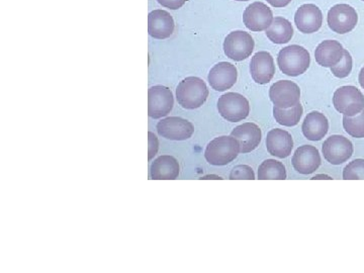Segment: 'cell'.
<instances>
[{
    "instance_id": "obj_1",
    "label": "cell",
    "mask_w": 364,
    "mask_h": 273,
    "mask_svg": "<svg viewBox=\"0 0 364 273\" xmlns=\"http://www.w3.org/2000/svg\"><path fill=\"white\" fill-rule=\"evenodd\" d=\"M210 91L203 79L191 76L179 83L176 88V98L179 105L186 109H196L207 102Z\"/></svg>"
},
{
    "instance_id": "obj_2",
    "label": "cell",
    "mask_w": 364,
    "mask_h": 273,
    "mask_svg": "<svg viewBox=\"0 0 364 273\" xmlns=\"http://www.w3.org/2000/svg\"><path fill=\"white\" fill-rule=\"evenodd\" d=\"M310 64V53L299 45L287 46L280 50L277 56V65L280 71L291 77H296L305 73Z\"/></svg>"
},
{
    "instance_id": "obj_3",
    "label": "cell",
    "mask_w": 364,
    "mask_h": 273,
    "mask_svg": "<svg viewBox=\"0 0 364 273\" xmlns=\"http://www.w3.org/2000/svg\"><path fill=\"white\" fill-rule=\"evenodd\" d=\"M240 152V144L236 138L233 136H222L208 143L205 157L210 165L224 166L233 162Z\"/></svg>"
},
{
    "instance_id": "obj_4",
    "label": "cell",
    "mask_w": 364,
    "mask_h": 273,
    "mask_svg": "<svg viewBox=\"0 0 364 273\" xmlns=\"http://www.w3.org/2000/svg\"><path fill=\"white\" fill-rule=\"evenodd\" d=\"M218 111L226 121L238 123L247 119L250 114V105L247 98L240 93L228 92L218 100Z\"/></svg>"
},
{
    "instance_id": "obj_5",
    "label": "cell",
    "mask_w": 364,
    "mask_h": 273,
    "mask_svg": "<svg viewBox=\"0 0 364 273\" xmlns=\"http://www.w3.org/2000/svg\"><path fill=\"white\" fill-rule=\"evenodd\" d=\"M335 109L346 117H354L364 109L363 92L355 86H342L333 95Z\"/></svg>"
},
{
    "instance_id": "obj_6",
    "label": "cell",
    "mask_w": 364,
    "mask_h": 273,
    "mask_svg": "<svg viewBox=\"0 0 364 273\" xmlns=\"http://www.w3.org/2000/svg\"><path fill=\"white\" fill-rule=\"evenodd\" d=\"M223 47L228 58L241 62L252 55L255 42L250 33L244 31H234L227 36Z\"/></svg>"
},
{
    "instance_id": "obj_7",
    "label": "cell",
    "mask_w": 364,
    "mask_h": 273,
    "mask_svg": "<svg viewBox=\"0 0 364 273\" xmlns=\"http://www.w3.org/2000/svg\"><path fill=\"white\" fill-rule=\"evenodd\" d=\"M327 21L333 32L344 35L354 30L358 16L355 9L348 4H336L328 11Z\"/></svg>"
},
{
    "instance_id": "obj_8",
    "label": "cell",
    "mask_w": 364,
    "mask_h": 273,
    "mask_svg": "<svg viewBox=\"0 0 364 273\" xmlns=\"http://www.w3.org/2000/svg\"><path fill=\"white\" fill-rule=\"evenodd\" d=\"M174 97L166 86L156 85L148 91V114L152 119H161L173 109Z\"/></svg>"
},
{
    "instance_id": "obj_9",
    "label": "cell",
    "mask_w": 364,
    "mask_h": 273,
    "mask_svg": "<svg viewBox=\"0 0 364 273\" xmlns=\"http://www.w3.org/2000/svg\"><path fill=\"white\" fill-rule=\"evenodd\" d=\"M269 97L274 107L291 109L299 104L301 90L293 81L280 80L270 87Z\"/></svg>"
},
{
    "instance_id": "obj_10",
    "label": "cell",
    "mask_w": 364,
    "mask_h": 273,
    "mask_svg": "<svg viewBox=\"0 0 364 273\" xmlns=\"http://www.w3.org/2000/svg\"><path fill=\"white\" fill-rule=\"evenodd\" d=\"M322 151L328 162L332 165H340L350 159L353 154V145L344 136L333 135L323 144Z\"/></svg>"
},
{
    "instance_id": "obj_11",
    "label": "cell",
    "mask_w": 364,
    "mask_h": 273,
    "mask_svg": "<svg viewBox=\"0 0 364 273\" xmlns=\"http://www.w3.org/2000/svg\"><path fill=\"white\" fill-rule=\"evenodd\" d=\"M157 132L160 136L168 140L186 141L195 133V127L188 119L169 117L157 124Z\"/></svg>"
},
{
    "instance_id": "obj_12",
    "label": "cell",
    "mask_w": 364,
    "mask_h": 273,
    "mask_svg": "<svg viewBox=\"0 0 364 273\" xmlns=\"http://www.w3.org/2000/svg\"><path fill=\"white\" fill-rule=\"evenodd\" d=\"M243 21L248 30L252 32H263L272 26V11L263 2H253L244 11Z\"/></svg>"
},
{
    "instance_id": "obj_13",
    "label": "cell",
    "mask_w": 364,
    "mask_h": 273,
    "mask_svg": "<svg viewBox=\"0 0 364 273\" xmlns=\"http://www.w3.org/2000/svg\"><path fill=\"white\" fill-rule=\"evenodd\" d=\"M238 78V71L233 64L229 62H220L215 64L210 73L208 80L210 87L215 91L223 92L233 87Z\"/></svg>"
},
{
    "instance_id": "obj_14",
    "label": "cell",
    "mask_w": 364,
    "mask_h": 273,
    "mask_svg": "<svg viewBox=\"0 0 364 273\" xmlns=\"http://www.w3.org/2000/svg\"><path fill=\"white\" fill-rule=\"evenodd\" d=\"M294 23L301 33L318 32L323 25L322 11L315 4H304V6H299L294 14Z\"/></svg>"
},
{
    "instance_id": "obj_15",
    "label": "cell",
    "mask_w": 364,
    "mask_h": 273,
    "mask_svg": "<svg viewBox=\"0 0 364 273\" xmlns=\"http://www.w3.org/2000/svg\"><path fill=\"white\" fill-rule=\"evenodd\" d=\"M174 28L176 23L168 11L155 9L148 16V33L154 39H168L174 33Z\"/></svg>"
},
{
    "instance_id": "obj_16",
    "label": "cell",
    "mask_w": 364,
    "mask_h": 273,
    "mask_svg": "<svg viewBox=\"0 0 364 273\" xmlns=\"http://www.w3.org/2000/svg\"><path fill=\"white\" fill-rule=\"evenodd\" d=\"M250 72L253 80L258 85L269 83L275 74L274 60L272 54L267 51L256 53L251 59Z\"/></svg>"
},
{
    "instance_id": "obj_17",
    "label": "cell",
    "mask_w": 364,
    "mask_h": 273,
    "mask_svg": "<svg viewBox=\"0 0 364 273\" xmlns=\"http://www.w3.org/2000/svg\"><path fill=\"white\" fill-rule=\"evenodd\" d=\"M294 170L301 174H312L321 165V155L317 148L311 145L299 147L291 159Z\"/></svg>"
},
{
    "instance_id": "obj_18",
    "label": "cell",
    "mask_w": 364,
    "mask_h": 273,
    "mask_svg": "<svg viewBox=\"0 0 364 273\" xmlns=\"http://www.w3.org/2000/svg\"><path fill=\"white\" fill-rule=\"evenodd\" d=\"M268 153L272 156L280 158L289 157L294 148L293 136L289 132L282 129H273L268 132L267 136Z\"/></svg>"
},
{
    "instance_id": "obj_19",
    "label": "cell",
    "mask_w": 364,
    "mask_h": 273,
    "mask_svg": "<svg viewBox=\"0 0 364 273\" xmlns=\"http://www.w3.org/2000/svg\"><path fill=\"white\" fill-rule=\"evenodd\" d=\"M231 136L236 138L240 144L241 153L252 152L259 146L262 139V132L257 124L254 123H245L236 127L232 131Z\"/></svg>"
},
{
    "instance_id": "obj_20",
    "label": "cell",
    "mask_w": 364,
    "mask_h": 273,
    "mask_svg": "<svg viewBox=\"0 0 364 273\" xmlns=\"http://www.w3.org/2000/svg\"><path fill=\"white\" fill-rule=\"evenodd\" d=\"M344 51L343 46L338 41L326 40L316 49V61L320 66L332 68L343 58Z\"/></svg>"
},
{
    "instance_id": "obj_21",
    "label": "cell",
    "mask_w": 364,
    "mask_h": 273,
    "mask_svg": "<svg viewBox=\"0 0 364 273\" xmlns=\"http://www.w3.org/2000/svg\"><path fill=\"white\" fill-rule=\"evenodd\" d=\"M301 131L308 140L320 141L329 131V122L322 112H311L304 121Z\"/></svg>"
},
{
    "instance_id": "obj_22",
    "label": "cell",
    "mask_w": 364,
    "mask_h": 273,
    "mask_svg": "<svg viewBox=\"0 0 364 273\" xmlns=\"http://www.w3.org/2000/svg\"><path fill=\"white\" fill-rule=\"evenodd\" d=\"M179 163L176 158L163 155L153 162L151 177L154 181H174L179 176Z\"/></svg>"
},
{
    "instance_id": "obj_23",
    "label": "cell",
    "mask_w": 364,
    "mask_h": 273,
    "mask_svg": "<svg viewBox=\"0 0 364 273\" xmlns=\"http://www.w3.org/2000/svg\"><path fill=\"white\" fill-rule=\"evenodd\" d=\"M268 39L277 45L287 44L294 37V28L291 21L282 16L273 18L272 26L265 31Z\"/></svg>"
},
{
    "instance_id": "obj_24",
    "label": "cell",
    "mask_w": 364,
    "mask_h": 273,
    "mask_svg": "<svg viewBox=\"0 0 364 273\" xmlns=\"http://www.w3.org/2000/svg\"><path fill=\"white\" fill-rule=\"evenodd\" d=\"M258 179L259 181H267V179L284 181L287 179L286 166L275 159L265 160L261 163L258 168Z\"/></svg>"
},
{
    "instance_id": "obj_25",
    "label": "cell",
    "mask_w": 364,
    "mask_h": 273,
    "mask_svg": "<svg viewBox=\"0 0 364 273\" xmlns=\"http://www.w3.org/2000/svg\"><path fill=\"white\" fill-rule=\"evenodd\" d=\"M303 114V105L301 104L296 105V107H291V109L273 107V117H274L275 121L284 127L296 126L301 121Z\"/></svg>"
},
{
    "instance_id": "obj_26",
    "label": "cell",
    "mask_w": 364,
    "mask_h": 273,
    "mask_svg": "<svg viewBox=\"0 0 364 273\" xmlns=\"http://www.w3.org/2000/svg\"><path fill=\"white\" fill-rule=\"evenodd\" d=\"M343 128L346 133L353 138H364V109L356 116H344Z\"/></svg>"
},
{
    "instance_id": "obj_27",
    "label": "cell",
    "mask_w": 364,
    "mask_h": 273,
    "mask_svg": "<svg viewBox=\"0 0 364 273\" xmlns=\"http://www.w3.org/2000/svg\"><path fill=\"white\" fill-rule=\"evenodd\" d=\"M344 181L364 179V159H356L349 163L343 170Z\"/></svg>"
},
{
    "instance_id": "obj_28",
    "label": "cell",
    "mask_w": 364,
    "mask_h": 273,
    "mask_svg": "<svg viewBox=\"0 0 364 273\" xmlns=\"http://www.w3.org/2000/svg\"><path fill=\"white\" fill-rule=\"evenodd\" d=\"M352 65H353V61H352L350 53L345 50L344 56L341 61H340L337 65L330 69H331L333 75H334L335 77L346 78L347 76H349V74L351 73Z\"/></svg>"
},
{
    "instance_id": "obj_29",
    "label": "cell",
    "mask_w": 364,
    "mask_h": 273,
    "mask_svg": "<svg viewBox=\"0 0 364 273\" xmlns=\"http://www.w3.org/2000/svg\"><path fill=\"white\" fill-rule=\"evenodd\" d=\"M230 179L231 181H238V179H247V181H254L255 173L253 169L248 165H238L235 166L230 173Z\"/></svg>"
},
{
    "instance_id": "obj_30",
    "label": "cell",
    "mask_w": 364,
    "mask_h": 273,
    "mask_svg": "<svg viewBox=\"0 0 364 273\" xmlns=\"http://www.w3.org/2000/svg\"><path fill=\"white\" fill-rule=\"evenodd\" d=\"M157 1L165 9L176 11V9H181L186 4V0H157Z\"/></svg>"
},
{
    "instance_id": "obj_31",
    "label": "cell",
    "mask_w": 364,
    "mask_h": 273,
    "mask_svg": "<svg viewBox=\"0 0 364 273\" xmlns=\"http://www.w3.org/2000/svg\"><path fill=\"white\" fill-rule=\"evenodd\" d=\"M148 136H149V160H151L157 154L158 149H159V142H158L157 136L151 132L148 133Z\"/></svg>"
},
{
    "instance_id": "obj_32",
    "label": "cell",
    "mask_w": 364,
    "mask_h": 273,
    "mask_svg": "<svg viewBox=\"0 0 364 273\" xmlns=\"http://www.w3.org/2000/svg\"><path fill=\"white\" fill-rule=\"evenodd\" d=\"M293 0H267L268 4L273 7L277 9H282V7H286L289 6Z\"/></svg>"
},
{
    "instance_id": "obj_33",
    "label": "cell",
    "mask_w": 364,
    "mask_h": 273,
    "mask_svg": "<svg viewBox=\"0 0 364 273\" xmlns=\"http://www.w3.org/2000/svg\"><path fill=\"white\" fill-rule=\"evenodd\" d=\"M358 81L359 85H360L361 87L364 90V67H363V69L359 72Z\"/></svg>"
},
{
    "instance_id": "obj_34",
    "label": "cell",
    "mask_w": 364,
    "mask_h": 273,
    "mask_svg": "<svg viewBox=\"0 0 364 273\" xmlns=\"http://www.w3.org/2000/svg\"><path fill=\"white\" fill-rule=\"evenodd\" d=\"M312 179H332L331 177L327 176H316Z\"/></svg>"
},
{
    "instance_id": "obj_35",
    "label": "cell",
    "mask_w": 364,
    "mask_h": 273,
    "mask_svg": "<svg viewBox=\"0 0 364 273\" xmlns=\"http://www.w3.org/2000/svg\"><path fill=\"white\" fill-rule=\"evenodd\" d=\"M236 1H249V0H236Z\"/></svg>"
},
{
    "instance_id": "obj_36",
    "label": "cell",
    "mask_w": 364,
    "mask_h": 273,
    "mask_svg": "<svg viewBox=\"0 0 364 273\" xmlns=\"http://www.w3.org/2000/svg\"><path fill=\"white\" fill-rule=\"evenodd\" d=\"M363 1H364V0H363Z\"/></svg>"
}]
</instances>
